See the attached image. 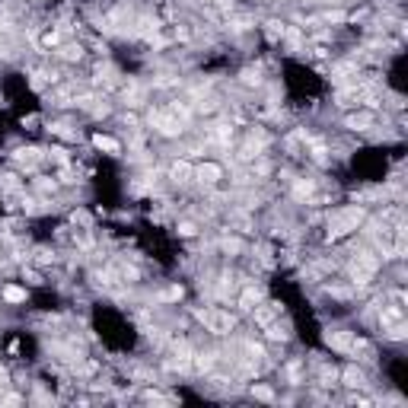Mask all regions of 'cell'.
Segmentation results:
<instances>
[{
  "mask_svg": "<svg viewBox=\"0 0 408 408\" xmlns=\"http://www.w3.org/2000/svg\"><path fill=\"white\" fill-rule=\"evenodd\" d=\"M360 223H363V211H360L357 204H351V207L338 211L332 220H328V236H344V233L357 230Z\"/></svg>",
  "mask_w": 408,
  "mask_h": 408,
  "instance_id": "6da1fadb",
  "label": "cell"
},
{
  "mask_svg": "<svg viewBox=\"0 0 408 408\" xmlns=\"http://www.w3.org/2000/svg\"><path fill=\"white\" fill-rule=\"evenodd\" d=\"M376 271H379V258L373 252H360L357 258H354V265H351V277H354L357 287H367Z\"/></svg>",
  "mask_w": 408,
  "mask_h": 408,
  "instance_id": "7a4b0ae2",
  "label": "cell"
},
{
  "mask_svg": "<svg viewBox=\"0 0 408 408\" xmlns=\"http://www.w3.org/2000/svg\"><path fill=\"white\" fill-rule=\"evenodd\" d=\"M198 319L207 325V332H214V335H230L233 332V316L230 312H223V309H201L198 312Z\"/></svg>",
  "mask_w": 408,
  "mask_h": 408,
  "instance_id": "3957f363",
  "label": "cell"
},
{
  "mask_svg": "<svg viewBox=\"0 0 408 408\" xmlns=\"http://www.w3.org/2000/svg\"><path fill=\"white\" fill-rule=\"evenodd\" d=\"M150 125H153L160 134H166V137H176V134L182 131V121L172 115V112H153V115H150Z\"/></svg>",
  "mask_w": 408,
  "mask_h": 408,
  "instance_id": "277c9868",
  "label": "cell"
},
{
  "mask_svg": "<svg viewBox=\"0 0 408 408\" xmlns=\"http://www.w3.org/2000/svg\"><path fill=\"white\" fill-rule=\"evenodd\" d=\"M192 357H195L192 348H188L185 341H179L176 348H172V357L166 360V367L169 370H188V367H192Z\"/></svg>",
  "mask_w": 408,
  "mask_h": 408,
  "instance_id": "5b68a950",
  "label": "cell"
},
{
  "mask_svg": "<svg viewBox=\"0 0 408 408\" xmlns=\"http://www.w3.org/2000/svg\"><path fill=\"white\" fill-rule=\"evenodd\" d=\"M325 344H328V348H335V351L351 354V351H354V335H351V332H341V328H335V332H325Z\"/></svg>",
  "mask_w": 408,
  "mask_h": 408,
  "instance_id": "8992f818",
  "label": "cell"
},
{
  "mask_svg": "<svg viewBox=\"0 0 408 408\" xmlns=\"http://www.w3.org/2000/svg\"><path fill=\"white\" fill-rule=\"evenodd\" d=\"M252 312H255V322L262 328H268L277 316H281V303H262V306H255Z\"/></svg>",
  "mask_w": 408,
  "mask_h": 408,
  "instance_id": "52a82bcc",
  "label": "cell"
},
{
  "mask_svg": "<svg viewBox=\"0 0 408 408\" xmlns=\"http://www.w3.org/2000/svg\"><path fill=\"white\" fill-rule=\"evenodd\" d=\"M258 300H262V290H258V287H246V290H242V297H239V306L246 309V312H252L258 306Z\"/></svg>",
  "mask_w": 408,
  "mask_h": 408,
  "instance_id": "ba28073f",
  "label": "cell"
},
{
  "mask_svg": "<svg viewBox=\"0 0 408 408\" xmlns=\"http://www.w3.org/2000/svg\"><path fill=\"white\" fill-rule=\"evenodd\" d=\"M233 137V128L230 125H214L211 131H207V141H217V144H227Z\"/></svg>",
  "mask_w": 408,
  "mask_h": 408,
  "instance_id": "9c48e42d",
  "label": "cell"
},
{
  "mask_svg": "<svg viewBox=\"0 0 408 408\" xmlns=\"http://www.w3.org/2000/svg\"><path fill=\"white\" fill-rule=\"evenodd\" d=\"M195 176L201 179V182H217V179H220V166H214V163H204V166L195 169Z\"/></svg>",
  "mask_w": 408,
  "mask_h": 408,
  "instance_id": "30bf717a",
  "label": "cell"
},
{
  "mask_svg": "<svg viewBox=\"0 0 408 408\" xmlns=\"http://www.w3.org/2000/svg\"><path fill=\"white\" fill-rule=\"evenodd\" d=\"M363 383H367V379H363V373L360 370H344V386H351V389H360Z\"/></svg>",
  "mask_w": 408,
  "mask_h": 408,
  "instance_id": "8fae6325",
  "label": "cell"
},
{
  "mask_svg": "<svg viewBox=\"0 0 408 408\" xmlns=\"http://www.w3.org/2000/svg\"><path fill=\"white\" fill-rule=\"evenodd\" d=\"M312 188H316V185H312L309 179H300L297 185H293V198H300V201H306V198L312 195Z\"/></svg>",
  "mask_w": 408,
  "mask_h": 408,
  "instance_id": "7c38bea8",
  "label": "cell"
},
{
  "mask_svg": "<svg viewBox=\"0 0 408 408\" xmlns=\"http://www.w3.org/2000/svg\"><path fill=\"white\" fill-rule=\"evenodd\" d=\"M370 121H373L370 112H360V115H351V118H348V128H357V131H363V128H370Z\"/></svg>",
  "mask_w": 408,
  "mask_h": 408,
  "instance_id": "4fadbf2b",
  "label": "cell"
},
{
  "mask_svg": "<svg viewBox=\"0 0 408 408\" xmlns=\"http://www.w3.org/2000/svg\"><path fill=\"white\" fill-rule=\"evenodd\" d=\"M16 160H20L26 169H36V163H39V150H20V153H16Z\"/></svg>",
  "mask_w": 408,
  "mask_h": 408,
  "instance_id": "5bb4252c",
  "label": "cell"
},
{
  "mask_svg": "<svg viewBox=\"0 0 408 408\" xmlns=\"http://www.w3.org/2000/svg\"><path fill=\"white\" fill-rule=\"evenodd\" d=\"M99 147V150H106V153H118L121 147H118V141H112V137H102V134H96V141H93Z\"/></svg>",
  "mask_w": 408,
  "mask_h": 408,
  "instance_id": "9a60e30c",
  "label": "cell"
},
{
  "mask_svg": "<svg viewBox=\"0 0 408 408\" xmlns=\"http://www.w3.org/2000/svg\"><path fill=\"white\" fill-rule=\"evenodd\" d=\"M172 179L176 182H188L192 179V166H188V163H176V166H172Z\"/></svg>",
  "mask_w": 408,
  "mask_h": 408,
  "instance_id": "2e32d148",
  "label": "cell"
},
{
  "mask_svg": "<svg viewBox=\"0 0 408 408\" xmlns=\"http://www.w3.org/2000/svg\"><path fill=\"white\" fill-rule=\"evenodd\" d=\"M192 367H195V370H211V367H214V354H195V357H192Z\"/></svg>",
  "mask_w": 408,
  "mask_h": 408,
  "instance_id": "e0dca14e",
  "label": "cell"
},
{
  "mask_svg": "<svg viewBox=\"0 0 408 408\" xmlns=\"http://www.w3.org/2000/svg\"><path fill=\"white\" fill-rule=\"evenodd\" d=\"M4 300L7 303H26V290L23 287H4Z\"/></svg>",
  "mask_w": 408,
  "mask_h": 408,
  "instance_id": "ac0fdd59",
  "label": "cell"
},
{
  "mask_svg": "<svg viewBox=\"0 0 408 408\" xmlns=\"http://www.w3.org/2000/svg\"><path fill=\"white\" fill-rule=\"evenodd\" d=\"M398 319H402V312H398L395 306H389V309H383V316H379V322H383V325L389 328V325H395Z\"/></svg>",
  "mask_w": 408,
  "mask_h": 408,
  "instance_id": "d6986e66",
  "label": "cell"
},
{
  "mask_svg": "<svg viewBox=\"0 0 408 408\" xmlns=\"http://www.w3.org/2000/svg\"><path fill=\"white\" fill-rule=\"evenodd\" d=\"M80 55H83L80 45H64V48H61V58H67V61H74V58H80Z\"/></svg>",
  "mask_w": 408,
  "mask_h": 408,
  "instance_id": "ffe728a7",
  "label": "cell"
},
{
  "mask_svg": "<svg viewBox=\"0 0 408 408\" xmlns=\"http://www.w3.org/2000/svg\"><path fill=\"white\" fill-rule=\"evenodd\" d=\"M242 83H249V86L262 83V71H258V67H255V71H246V74H242Z\"/></svg>",
  "mask_w": 408,
  "mask_h": 408,
  "instance_id": "44dd1931",
  "label": "cell"
},
{
  "mask_svg": "<svg viewBox=\"0 0 408 408\" xmlns=\"http://www.w3.org/2000/svg\"><path fill=\"white\" fill-rule=\"evenodd\" d=\"M252 392H255V398H265V402H271V398H274V392H271L268 386H255Z\"/></svg>",
  "mask_w": 408,
  "mask_h": 408,
  "instance_id": "7402d4cb",
  "label": "cell"
},
{
  "mask_svg": "<svg viewBox=\"0 0 408 408\" xmlns=\"http://www.w3.org/2000/svg\"><path fill=\"white\" fill-rule=\"evenodd\" d=\"M223 252H239V239H223Z\"/></svg>",
  "mask_w": 408,
  "mask_h": 408,
  "instance_id": "603a6c76",
  "label": "cell"
},
{
  "mask_svg": "<svg viewBox=\"0 0 408 408\" xmlns=\"http://www.w3.org/2000/svg\"><path fill=\"white\" fill-rule=\"evenodd\" d=\"M55 42H58V32H55V29L42 36V45H45V48H51V45H55Z\"/></svg>",
  "mask_w": 408,
  "mask_h": 408,
  "instance_id": "cb8c5ba5",
  "label": "cell"
},
{
  "mask_svg": "<svg viewBox=\"0 0 408 408\" xmlns=\"http://www.w3.org/2000/svg\"><path fill=\"white\" fill-rule=\"evenodd\" d=\"M182 297V287H169L166 293H163V300H179Z\"/></svg>",
  "mask_w": 408,
  "mask_h": 408,
  "instance_id": "d4e9b609",
  "label": "cell"
},
{
  "mask_svg": "<svg viewBox=\"0 0 408 408\" xmlns=\"http://www.w3.org/2000/svg\"><path fill=\"white\" fill-rule=\"evenodd\" d=\"M179 233H182V236H195V227H192V223H182Z\"/></svg>",
  "mask_w": 408,
  "mask_h": 408,
  "instance_id": "484cf974",
  "label": "cell"
},
{
  "mask_svg": "<svg viewBox=\"0 0 408 408\" xmlns=\"http://www.w3.org/2000/svg\"><path fill=\"white\" fill-rule=\"evenodd\" d=\"M39 188H42V192H51V188H55V182H48V179H39Z\"/></svg>",
  "mask_w": 408,
  "mask_h": 408,
  "instance_id": "4316f807",
  "label": "cell"
}]
</instances>
